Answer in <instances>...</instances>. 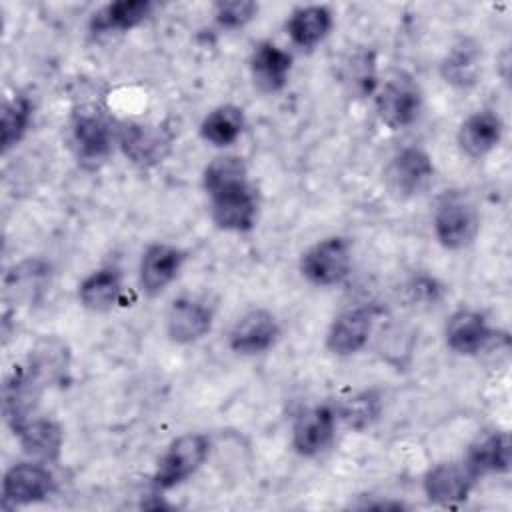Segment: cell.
Masks as SVG:
<instances>
[{"label":"cell","mask_w":512,"mask_h":512,"mask_svg":"<svg viewBox=\"0 0 512 512\" xmlns=\"http://www.w3.org/2000/svg\"><path fill=\"white\" fill-rule=\"evenodd\" d=\"M494 336L486 316L472 308L452 312L444 326L446 346L458 356H474L482 352Z\"/></svg>","instance_id":"obj_15"},{"label":"cell","mask_w":512,"mask_h":512,"mask_svg":"<svg viewBox=\"0 0 512 512\" xmlns=\"http://www.w3.org/2000/svg\"><path fill=\"white\" fill-rule=\"evenodd\" d=\"M122 296V274L118 268L106 266L88 274L78 286V300L90 312L112 310Z\"/></svg>","instance_id":"obj_24"},{"label":"cell","mask_w":512,"mask_h":512,"mask_svg":"<svg viewBox=\"0 0 512 512\" xmlns=\"http://www.w3.org/2000/svg\"><path fill=\"white\" fill-rule=\"evenodd\" d=\"M244 182H248V166L244 158L234 154H224L214 158L212 162L206 164L202 172V186L208 196Z\"/></svg>","instance_id":"obj_26"},{"label":"cell","mask_w":512,"mask_h":512,"mask_svg":"<svg viewBox=\"0 0 512 512\" xmlns=\"http://www.w3.org/2000/svg\"><path fill=\"white\" fill-rule=\"evenodd\" d=\"M300 274L314 286H336L352 270V244L344 236H328L300 256Z\"/></svg>","instance_id":"obj_3"},{"label":"cell","mask_w":512,"mask_h":512,"mask_svg":"<svg viewBox=\"0 0 512 512\" xmlns=\"http://www.w3.org/2000/svg\"><path fill=\"white\" fill-rule=\"evenodd\" d=\"M334 14L324 4H306L290 12L286 32L294 46L302 50L316 48L332 30Z\"/></svg>","instance_id":"obj_20"},{"label":"cell","mask_w":512,"mask_h":512,"mask_svg":"<svg viewBox=\"0 0 512 512\" xmlns=\"http://www.w3.org/2000/svg\"><path fill=\"white\" fill-rule=\"evenodd\" d=\"M20 440L24 454H28L34 462H56L62 450V428L54 420L34 418L26 420L20 428L14 430Z\"/></svg>","instance_id":"obj_22"},{"label":"cell","mask_w":512,"mask_h":512,"mask_svg":"<svg viewBox=\"0 0 512 512\" xmlns=\"http://www.w3.org/2000/svg\"><path fill=\"white\" fill-rule=\"evenodd\" d=\"M422 110V90L406 72H394L376 92V112L380 120L400 130L416 122Z\"/></svg>","instance_id":"obj_4"},{"label":"cell","mask_w":512,"mask_h":512,"mask_svg":"<svg viewBox=\"0 0 512 512\" xmlns=\"http://www.w3.org/2000/svg\"><path fill=\"white\" fill-rule=\"evenodd\" d=\"M504 122L498 112L482 108L472 112L458 128L456 142L468 158H484L502 140Z\"/></svg>","instance_id":"obj_18"},{"label":"cell","mask_w":512,"mask_h":512,"mask_svg":"<svg viewBox=\"0 0 512 512\" xmlns=\"http://www.w3.org/2000/svg\"><path fill=\"white\" fill-rule=\"evenodd\" d=\"M184 262L186 252L178 246L166 242L150 244L144 250L138 268V280L144 294L158 296L160 292H164L176 280Z\"/></svg>","instance_id":"obj_10"},{"label":"cell","mask_w":512,"mask_h":512,"mask_svg":"<svg viewBox=\"0 0 512 512\" xmlns=\"http://www.w3.org/2000/svg\"><path fill=\"white\" fill-rule=\"evenodd\" d=\"M124 156L140 166L150 168L162 162L172 146V134L162 126L148 124H124L118 136Z\"/></svg>","instance_id":"obj_13"},{"label":"cell","mask_w":512,"mask_h":512,"mask_svg":"<svg viewBox=\"0 0 512 512\" xmlns=\"http://www.w3.org/2000/svg\"><path fill=\"white\" fill-rule=\"evenodd\" d=\"M468 470L482 478L486 474H504L510 470L512 462V448H510V436L506 430H488L482 432L466 452V458L462 460Z\"/></svg>","instance_id":"obj_19"},{"label":"cell","mask_w":512,"mask_h":512,"mask_svg":"<svg viewBox=\"0 0 512 512\" xmlns=\"http://www.w3.org/2000/svg\"><path fill=\"white\" fill-rule=\"evenodd\" d=\"M434 176V162L430 154L418 146H406L398 150L386 170L384 182L396 198H412L422 192Z\"/></svg>","instance_id":"obj_6"},{"label":"cell","mask_w":512,"mask_h":512,"mask_svg":"<svg viewBox=\"0 0 512 512\" xmlns=\"http://www.w3.org/2000/svg\"><path fill=\"white\" fill-rule=\"evenodd\" d=\"M338 412L332 404H318L304 410L292 426V448L304 458L322 454L334 440Z\"/></svg>","instance_id":"obj_9"},{"label":"cell","mask_w":512,"mask_h":512,"mask_svg":"<svg viewBox=\"0 0 512 512\" xmlns=\"http://www.w3.org/2000/svg\"><path fill=\"white\" fill-rule=\"evenodd\" d=\"M250 76L254 86L264 94L280 92L292 70V54L278 44L264 40L258 42L250 54Z\"/></svg>","instance_id":"obj_17"},{"label":"cell","mask_w":512,"mask_h":512,"mask_svg":"<svg viewBox=\"0 0 512 512\" xmlns=\"http://www.w3.org/2000/svg\"><path fill=\"white\" fill-rule=\"evenodd\" d=\"M258 14V4L252 0H222L214 4V20L220 28L236 30L246 26Z\"/></svg>","instance_id":"obj_29"},{"label":"cell","mask_w":512,"mask_h":512,"mask_svg":"<svg viewBox=\"0 0 512 512\" xmlns=\"http://www.w3.org/2000/svg\"><path fill=\"white\" fill-rule=\"evenodd\" d=\"M246 116L236 104H220L212 108L200 122V136L216 148L232 146L244 132Z\"/></svg>","instance_id":"obj_25"},{"label":"cell","mask_w":512,"mask_h":512,"mask_svg":"<svg viewBox=\"0 0 512 512\" xmlns=\"http://www.w3.org/2000/svg\"><path fill=\"white\" fill-rule=\"evenodd\" d=\"M154 10L150 0H118L102 6L90 18L92 34H108V32H128L140 26Z\"/></svg>","instance_id":"obj_23"},{"label":"cell","mask_w":512,"mask_h":512,"mask_svg":"<svg viewBox=\"0 0 512 512\" xmlns=\"http://www.w3.org/2000/svg\"><path fill=\"white\" fill-rule=\"evenodd\" d=\"M340 418L346 420L352 428H366L370 426L380 414V398L374 392H362L350 398L340 410H336Z\"/></svg>","instance_id":"obj_28"},{"label":"cell","mask_w":512,"mask_h":512,"mask_svg":"<svg viewBox=\"0 0 512 512\" xmlns=\"http://www.w3.org/2000/svg\"><path fill=\"white\" fill-rule=\"evenodd\" d=\"M482 72V46L470 38L456 42L440 62V74L454 88H472Z\"/></svg>","instance_id":"obj_21"},{"label":"cell","mask_w":512,"mask_h":512,"mask_svg":"<svg viewBox=\"0 0 512 512\" xmlns=\"http://www.w3.org/2000/svg\"><path fill=\"white\" fill-rule=\"evenodd\" d=\"M476 480L464 462H440L424 474L422 488L432 504L454 506L470 496Z\"/></svg>","instance_id":"obj_12"},{"label":"cell","mask_w":512,"mask_h":512,"mask_svg":"<svg viewBox=\"0 0 512 512\" xmlns=\"http://www.w3.org/2000/svg\"><path fill=\"white\" fill-rule=\"evenodd\" d=\"M32 110H34L32 100L26 94H16L4 104L2 120H0L2 152H8L24 138L32 120Z\"/></svg>","instance_id":"obj_27"},{"label":"cell","mask_w":512,"mask_h":512,"mask_svg":"<svg viewBox=\"0 0 512 512\" xmlns=\"http://www.w3.org/2000/svg\"><path fill=\"white\" fill-rule=\"evenodd\" d=\"M54 492V476L42 462H20L6 470L2 478V502L24 506L46 500Z\"/></svg>","instance_id":"obj_8"},{"label":"cell","mask_w":512,"mask_h":512,"mask_svg":"<svg viewBox=\"0 0 512 512\" xmlns=\"http://www.w3.org/2000/svg\"><path fill=\"white\" fill-rule=\"evenodd\" d=\"M214 314L206 302L194 296L172 300L166 312V334L176 344H194L212 330Z\"/></svg>","instance_id":"obj_14"},{"label":"cell","mask_w":512,"mask_h":512,"mask_svg":"<svg viewBox=\"0 0 512 512\" xmlns=\"http://www.w3.org/2000/svg\"><path fill=\"white\" fill-rule=\"evenodd\" d=\"M374 312L368 306H356L340 312L328 332H326V350L334 356H352L360 352L372 334Z\"/></svg>","instance_id":"obj_11"},{"label":"cell","mask_w":512,"mask_h":512,"mask_svg":"<svg viewBox=\"0 0 512 512\" xmlns=\"http://www.w3.org/2000/svg\"><path fill=\"white\" fill-rule=\"evenodd\" d=\"M282 334L278 318L266 308H252L236 320L228 334V346L240 356L264 354Z\"/></svg>","instance_id":"obj_7"},{"label":"cell","mask_w":512,"mask_h":512,"mask_svg":"<svg viewBox=\"0 0 512 512\" xmlns=\"http://www.w3.org/2000/svg\"><path fill=\"white\" fill-rule=\"evenodd\" d=\"M112 128L94 112H78L72 120V144L76 156L86 166H98L112 152Z\"/></svg>","instance_id":"obj_16"},{"label":"cell","mask_w":512,"mask_h":512,"mask_svg":"<svg viewBox=\"0 0 512 512\" xmlns=\"http://www.w3.org/2000/svg\"><path fill=\"white\" fill-rule=\"evenodd\" d=\"M210 438L200 432H188L170 442L160 456L152 484L156 490H170L188 480L208 458Z\"/></svg>","instance_id":"obj_2"},{"label":"cell","mask_w":512,"mask_h":512,"mask_svg":"<svg viewBox=\"0 0 512 512\" xmlns=\"http://www.w3.org/2000/svg\"><path fill=\"white\" fill-rule=\"evenodd\" d=\"M432 228L438 244L446 250H462L470 246L480 230V214L468 194L446 190L438 196Z\"/></svg>","instance_id":"obj_1"},{"label":"cell","mask_w":512,"mask_h":512,"mask_svg":"<svg viewBox=\"0 0 512 512\" xmlns=\"http://www.w3.org/2000/svg\"><path fill=\"white\" fill-rule=\"evenodd\" d=\"M210 198V218L224 232H248L258 220V194L248 182L214 192Z\"/></svg>","instance_id":"obj_5"}]
</instances>
